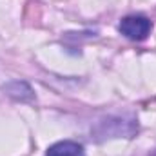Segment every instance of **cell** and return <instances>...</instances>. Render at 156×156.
<instances>
[{"mask_svg": "<svg viewBox=\"0 0 156 156\" xmlns=\"http://www.w3.org/2000/svg\"><path fill=\"white\" fill-rule=\"evenodd\" d=\"M118 31L125 38L133 40V42H142V40H145L151 35L153 22L145 15H127V16H123L120 20Z\"/></svg>", "mask_w": 156, "mask_h": 156, "instance_id": "6da1fadb", "label": "cell"}, {"mask_svg": "<svg viewBox=\"0 0 156 156\" xmlns=\"http://www.w3.org/2000/svg\"><path fill=\"white\" fill-rule=\"evenodd\" d=\"M2 89H4V93L7 96H11L15 100H20V102H26V100H33L35 98V93H33L31 85L26 83V82H20V80H13V82L5 83Z\"/></svg>", "mask_w": 156, "mask_h": 156, "instance_id": "3957f363", "label": "cell"}, {"mask_svg": "<svg viewBox=\"0 0 156 156\" xmlns=\"http://www.w3.org/2000/svg\"><path fill=\"white\" fill-rule=\"evenodd\" d=\"M45 156H85V149L82 144L73 140H62L47 147Z\"/></svg>", "mask_w": 156, "mask_h": 156, "instance_id": "7a4b0ae2", "label": "cell"}]
</instances>
